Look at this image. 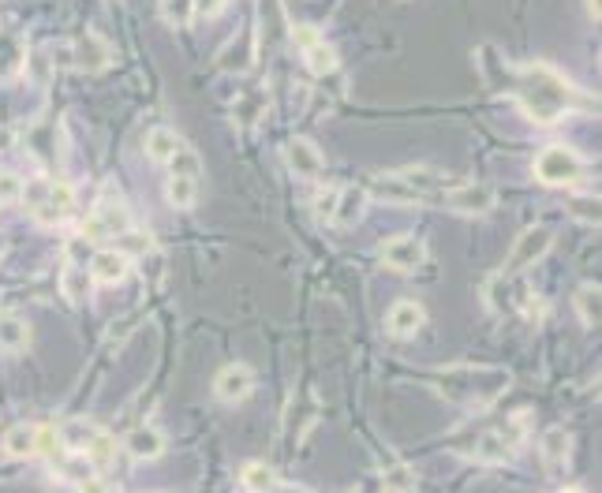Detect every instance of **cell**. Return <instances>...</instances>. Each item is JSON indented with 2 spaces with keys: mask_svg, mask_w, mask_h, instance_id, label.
<instances>
[{
  "mask_svg": "<svg viewBox=\"0 0 602 493\" xmlns=\"http://www.w3.org/2000/svg\"><path fill=\"white\" fill-rule=\"evenodd\" d=\"M12 146V131L8 127H0V150H8Z\"/></svg>",
  "mask_w": 602,
  "mask_h": 493,
  "instance_id": "obj_41",
  "label": "cell"
},
{
  "mask_svg": "<svg viewBox=\"0 0 602 493\" xmlns=\"http://www.w3.org/2000/svg\"><path fill=\"white\" fill-rule=\"evenodd\" d=\"M251 389H255V370L247 367V363H229V367L217 370L214 396L221 404H240V400L251 396Z\"/></svg>",
  "mask_w": 602,
  "mask_h": 493,
  "instance_id": "obj_9",
  "label": "cell"
},
{
  "mask_svg": "<svg viewBox=\"0 0 602 493\" xmlns=\"http://www.w3.org/2000/svg\"><path fill=\"white\" fill-rule=\"evenodd\" d=\"M60 288H64V296H68V303H83L86 299V266H64V277H60Z\"/></svg>",
  "mask_w": 602,
  "mask_h": 493,
  "instance_id": "obj_30",
  "label": "cell"
},
{
  "mask_svg": "<svg viewBox=\"0 0 602 493\" xmlns=\"http://www.w3.org/2000/svg\"><path fill=\"white\" fill-rule=\"evenodd\" d=\"M513 441H509V434L505 430H487V434L475 441L472 456L479 460V464H505L509 456H513Z\"/></svg>",
  "mask_w": 602,
  "mask_h": 493,
  "instance_id": "obj_18",
  "label": "cell"
},
{
  "mask_svg": "<svg viewBox=\"0 0 602 493\" xmlns=\"http://www.w3.org/2000/svg\"><path fill=\"white\" fill-rule=\"evenodd\" d=\"M535 176L546 187H569L584 176V161L576 157V150L554 142V146L539 150V157H535Z\"/></svg>",
  "mask_w": 602,
  "mask_h": 493,
  "instance_id": "obj_5",
  "label": "cell"
},
{
  "mask_svg": "<svg viewBox=\"0 0 602 493\" xmlns=\"http://www.w3.org/2000/svg\"><path fill=\"white\" fill-rule=\"evenodd\" d=\"M225 12V0H195V19H217Z\"/></svg>",
  "mask_w": 602,
  "mask_h": 493,
  "instance_id": "obj_38",
  "label": "cell"
},
{
  "mask_svg": "<svg viewBox=\"0 0 602 493\" xmlns=\"http://www.w3.org/2000/svg\"><path fill=\"white\" fill-rule=\"evenodd\" d=\"M569 452H573V437L561 426H550L543 437H539V460L546 464V471H558V467L569 464Z\"/></svg>",
  "mask_w": 602,
  "mask_h": 493,
  "instance_id": "obj_16",
  "label": "cell"
},
{
  "mask_svg": "<svg viewBox=\"0 0 602 493\" xmlns=\"http://www.w3.org/2000/svg\"><path fill=\"white\" fill-rule=\"evenodd\" d=\"M460 180L442 169H397V172H378L367 180V195L382 198V202H397V206H412V202H438L445 191H453Z\"/></svg>",
  "mask_w": 602,
  "mask_h": 493,
  "instance_id": "obj_3",
  "label": "cell"
},
{
  "mask_svg": "<svg viewBox=\"0 0 602 493\" xmlns=\"http://www.w3.org/2000/svg\"><path fill=\"white\" fill-rule=\"evenodd\" d=\"M131 269V258L124 251H98L94 258H90V281L94 284H120L124 277H128Z\"/></svg>",
  "mask_w": 602,
  "mask_h": 493,
  "instance_id": "obj_15",
  "label": "cell"
},
{
  "mask_svg": "<svg viewBox=\"0 0 602 493\" xmlns=\"http://www.w3.org/2000/svg\"><path fill=\"white\" fill-rule=\"evenodd\" d=\"M573 210L588 221V225H599V198H573Z\"/></svg>",
  "mask_w": 602,
  "mask_h": 493,
  "instance_id": "obj_37",
  "label": "cell"
},
{
  "mask_svg": "<svg viewBox=\"0 0 602 493\" xmlns=\"http://www.w3.org/2000/svg\"><path fill=\"white\" fill-rule=\"evenodd\" d=\"M285 157H288V169L296 172L300 180H318L322 172H326V157L318 150L311 139H292L285 146Z\"/></svg>",
  "mask_w": 602,
  "mask_h": 493,
  "instance_id": "obj_12",
  "label": "cell"
},
{
  "mask_svg": "<svg viewBox=\"0 0 602 493\" xmlns=\"http://www.w3.org/2000/svg\"><path fill=\"white\" fill-rule=\"evenodd\" d=\"M333 210H337V187H326V191H318V198H315L318 221H333Z\"/></svg>",
  "mask_w": 602,
  "mask_h": 493,
  "instance_id": "obj_36",
  "label": "cell"
},
{
  "mask_svg": "<svg viewBox=\"0 0 602 493\" xmlns=\"http://www.w3.org/2000/svg\"><path fill=\"white\" fill-rule=\"evenodd\" d=\"M38 452V426L30 423H15L8 434H4V456H12V460H27Z\"/></svg>",
  "mask_w": 602,
  "mask_h": 493,
  "instance_id": "obj_23",
  "label": "cell"
},
{
  "mask_svg": "<svg viewBox=\"0 0 602 493\" xmlns=\"http://www.w3.org/2000/svg\"><path fill=\"white\" fill-rule=\"evenodd\" d=\"M494 202H498V198H494V191H490L487 184H464V180L438 198V206H445V210H453V213H464V217H483V213L494 210Z\"/></svg>",
  "mask_w": 602,
  "mask_h": 493,
  "instance_id": "obj_7",
  "label": "cell"
},
{
  "mask_svg": "<svg viewBox=\"0 0 602 493\" xmlns=\"http://www.w3.org/2000/svg\"><path fill=\"white\" fill-rule=\"evenodd\" d=\"M109 64H113V49H109V42L101 34L86 30L79 42H72V68L86 71V75H98Z\"/></svg>",
  "mask_w": 602,
  "mask_h": 493,
  "instance_id": "obj_10",
  "label": "cell"
},
{
  "mask_svg": "<svg viewBox=\"0 0 602 493\" xmlns=\"http://www.w3.org/2000/svg\"><path fill=\"white\" fill-rule=\"evenodd\" d=\"M438 396H445L449 404L468 411H483L490 408L498 396H505L509 389V370L498 367H449V370H434L430 374Z\"/></svg>",
  "mask_w": 602,
  "mask_h": 493,
  "instance_id": "obj_2",
  "label": "cell"
},
{
  "mask_svg": "<svg viewBox=\"0 0 602 493\" xmlns=\"http://www.w3.org/2000/svg\"><path fill=\"white\" fill-rule=\"evenodd\" d=\"M165 198H169L172 210H191L195 198H199V180H195V176H169Z\"/></svg>",
  "mask_w": 602,
  "mask_h": 493,
  "instance_id": "obj_24",
  "label": "cell"
},
{
  "mask_svg": "<svg viewBox=\"0 0 602 493\" xmlns=\"http://www.w3.org/2000/svg\"><path fill=\"white\" fill-rule=\"evenodd\" d=\"M363 206H367V191L363 187H337V210H333V225L348 228L356 225L363 217Z\"/></svg>",
  "mask_w": 602,
  "mask_h": 493,
  "instance_id": "obj_19",
  "label": "cell"
},
{
  "mask_svg": "<svg viewBox=\"0 0 602 493\" xmlns=\"http://www.w3.org/2000/svg\"><path fill=\"white\" fill-rule=\"evenodd\" d=\"M27 344H30V325L19 318V314H0V352H27Z\"/></svg>",
  "mask_w": 602,
  "mask_h": 493,
  "instance_id": "obj_21",
  "label": "cell"
},
{
  "mask_svg": "<svg viewBox=\"0 0 602 493\" xmlns=\"http://www.w3.org/2000/svg\"><path fill=\"white\" fill-rule=\"evenodd\" d=\"M86 460L90 467H109L116 460V437L98 430V434L90 437V445H86Z\"/></svg>",
  "mask_w": 602,
  "mask_h": 493,
  "instance_id": "obj_29",
  "label": "cell"
},
{
  "mask_svg": "<svg viewBox=\"0 0 602 493\" xmlns=\"http://www.w3.org/2000/svg\"><path fill=\"white\" fill-rule=\"evenodd\" d=\"M561 493H584V490H561Z\"/></svg>",
  "mask_w": 602,
  "mask_h": 493,
  "instance_id": "obj_43",
  "label": "cell"
},
{
  "mask_svg": "<svg viewBox=\"0 0 602 493\" xmlns=\"http://www.w3.org/2000/svg\"><path fill=\"white\" fill-rule=\"evenodd\" d=\"M60 449H64V445H60L57 430H53V426H38V452H42L45 460H53V464H57Z\"/></svg>",
  "mask_w": 602,
  "mask_h": 493,
  "instance_id": "obj_34",
  "label": "cell"
},
{
  "mask_svg": "<svg viewBox=\"0 0 602 493\" xmlns=\"http://www.w3.org/2000/svg\"><path fill=\"white\" fill-rule=\"evenodd\" d=\"M292 42H296V49L303 53V64L311 68V75H330V71H337V49L322 38L318 27L296 23V27H292Z\"/></svg>",
  "mask_w": 602,
  "mask_h": 493,
  "instance_id": "obj_6",
  "label": "cell"
},
{
  "mask_svg": "<svg viewBox=\"0 0 602 493\" xmlns=\"http://www.w3.org/2000/svg\"><path fill=\"white\" fill-rule=\"evenodd\" d=\"M79 493H109V482L98 479V475H90V479L79 482Z\"/></svg>",
  "mask_w": 602,
  "mask_h": 493,
  "instance_id": "obj_39",
  "label": "cell"
},
{
  "mask_svg": "<svg viewBox=\"0 0 602 493\" xmlns=\"http://www.w3.org/2000/svg\"><path fill=\"white\" fill-rule=\"evenodd\" d=\"M573 310L584 325H599V310H602L599 284H591V281L580 284V288H576V296H573Z\"/></svg>",
  "mask_w": 602,
  "mask_h": 493,
  "instance_id": "obj_25",
  "label": "cell"
},
{
  "mask_svg": "<svg viewBox=\"0 0 602 493\" xmlns=\"http://www.w3.org/2000/svg\"><path fill=\"white\" fill-rule=\"evenodd\" d=\"M158 12L165 23H172V27H184V23H191L195 19V0H158Z\"/></svg>",
  "mask_w": 602,
  "mask_h": 493,
  "instance_id": "obj_31",
  "label": "cell"
},
{
  "mask_svg": "<svg viewBox=\"0 0 602 493\" xmlns=\"http://www.w3.org/2000/svg\"><path fill=\"white\" fill-rule=\"evenodd\" d=\"M75 210V187L72 184H49V195H45L42 206H34V221L45 228H57L68 221V213Z\"/></svg>",
  "mask_w": 602,
  "mask_h": 493,
  "instance_id": "obj_11",
  "label": "cell"
},
{
  "mask_svg": "<svg viewBox=\"0 0 602 493\" xmlns=\"http://www.w3.org/2000/svg\"><path fill=\"white\" fill-rule=\"evenodd\" d=\"M382 254V262L389 269H397V273H416L423 262H427V243L419 240V236H393L378 247Z\"/></svg>",
  "mask_w": 602,
  "mask_h": 493,
  "instance_id": "obj_8",
  "label": "cell"
},
{
  "mask_svg": "<svg viewBox=\"0 0 602 493\" xmlns=\"http://www.w3.org/2000/svg\"><path fill=\"white\" fill-rule=\"evenodd\" d=\"M169 165H172V176H195V180H199V154H195V150L180 146V154L172 157Z\"/></svg>",
  "mask_w": 602,
  "mask_h": 493,
  "instance_id": "obj_33",
  "label": "cell"
},
{
  "mask_svg": "<svg viewBox=\"0 0 602 493\" xmlns=\"http://www.w3.org/2000/svg\"><path fill=\"white\" fill-rule=\"evenodd\" d=\"M588 15H591V23H599V19H602V8H599V0H588Z\"/></svg>",
  "mask_w": 602,
  "mask_h": 493,
  "instance_id": "obj_40",
  "label": "cell"
},
{
  "mask_svg": "<svg viewBox=\"0 0 602 493\" xmlns=\"http://www.w3.org/2000/svg\"><path fill=\"white\" fill-rule=\"evenodd\" d=\"M94 221L101 225L105 236H124V232H131V213H128V206L120 202V195L101 198L98 210H94Z\"/></svg>",
  "mask_w": 602,
  "mask_h": 493,
  "instance_id": "obj_17",
  "label": "cell"
},
{
  "mask_svg": "<svg viewBox=\"0 0 602 493\" xmlns=\"http://www.w3.org/2000/svg\"><path fill=\"white\" fill-rule=\"evenodd\" d=\"M4 251H8V240H4V232H0V262H4Z\"/></svg>",
  "mask_w": 602,
  "mask_h": 493,
  "instance_id": "obj_42",
  "label": "cell"
},
{
  "mask_svg": "<svg viewBox=\"0 0 602 493\" xmlns=\"http://www.w3.org/2000/svg\"><path fill=\"white\" fill-rule=\"evenodd\" d=\"M513 98L520 101L528 120L550 127L573 109V86L561 71L546 64H524L513 71Z\"/></svg>",
  "mask_w": 602,
  "mask_h": 493,
  "instance_id": "obj_1",
  "label": "cell"
},
{
  "mask_svg": "<svg viewBox=\"0 0 602 493\" xmlns=\"http://www.w3.org/2000/svg\"><path fill=\"white\" fill-rule=\"evenodd\" d=\"M554 240H558V232L550 225H528L516 236L513 251H509V258H505L502 266V277H516V273L531 269L535 262H543L546 254H550V247H554Z\"/></svg>",
  "mask_w": 602,
  "mask_h": 493,
  "instance_id": "obj_4",
  "label": "cell"
},
{
  "mask_svg": "<svg viewBox=\"0 0 602 493\" xmlns=\"http://www.w3.org/2000/svg\"><path fill=\"white\" fill-rule=\"evenodd\" d=\"M240 482H244L247 493H270L277 490V471H273L270 464H262V460H251V464H244V471H240Z\"/></svg>",
  "mask_w": 602,
  "mask_h": 493,
  "instance_id": "obj_26",
  "label": "cell"
},
{
  "mask_svg": "<svg viewBox=\"0 0 602 493\" xmlns=\"http://www.w3.org/2000/svg\"><path fill=\"white\" fill-rule=\"evenodd\" d=\"M128 452L135 460H158L165 452V434L158 426H135L128 434Z\"/></svg>",
  "mask_w": 602,
  "mask_h": 493,
  "instance_id": "obj_20",
  "label": "cell"
},
{
  "mask_svg": "<svg viewBox=\"0 0 602 493\" xmlns=\"http://www.w3.org/2000/svg\"><path fill=\"white\" fill-rule=\"evenodd\" d=\"M57 434H60V445H68V449H75V452H86L90 437L98 434V426L86 423V419H68V423L60 426Z\"/></svg>",
  "mask_w": 602,
  "mask_h": 493,
  "instance_id": "obj_27",
  "label": "cell"
},
{
  "mask_svg": "<svg viewBox=\"0 0 602 493\" xmlns=\"http://www.w3.org/2000/svg\"><path fill=\"white\" fill-rule=\"evenodd\" d=\"M180 135L176 131H169V127H154L150 135H146V157L154 161V165H169L172 157L180 154Z\"/></svg>",
  "mask_w": 602,
  "mask_h": 493,
  "instance_id": "obj_22",
  "label": "cell"
},
{
  "mask_svg": "<svg viewBox=\"0 0 602 493\" xmlns=\"http://www.w3.org/2000/svg\"><path fill=\"white\" fill-rule=\"evenodd\" d=\"M15 202H23V176L0 169V206H15Z\"/></svg>",
  "mask_w": 602,
  "mask_h": 493,
  "instance_id": "obj_32",
  "label": "cell"
},
{
  "mask_svg": "<svg viewBox=\"0 0 602 493\" xmlns=\"http://www.w3.org/2000/svg\"><path fill=\"white\" fill-rule=\"evenodd\" d=\"M30 60V49L23 42V34H15V30H0V83H12L23 75Z\"/></svg>",
  "mask_w": 602,
  "mask_h": 493,
  "instance_id": "obj_13",
  "label": "cell"
},
{
  "mask_svg": "<svg viewBox=\"0 0 602 493\" xmlns=\"http://www.w3.org/2000/svg\"><path fill=\"white\" fill-rule=\"evenodd\" d=\"M423 322H427V310H423V303H416V299H397L386 314V329L401 340L416 337L419 329H423Z\"/></svg>",
  "mask_w": 602,
  "mask_h": 493,
  "instance_id": "obj_14",
  "label": "cell"
},
{
  "mask_svg": "<svg viewBox=\"0 0 602 493\" xmlns=\"http://www.w3.org/2000/svg\"><path fill=\"white\" fill-rule=\"evenodd\" d=\"M419 479L408 464H393L382 471V493H416Z\"/></svg>",
  "mask_w": 602,
  "mask_h": 493,
  "instance_id": "obj_28",
  "label": "cell"
},
{
  "mask_svg": "<svg viewBox=\"0 0 602 493\" xmlns=\"http://www.w3.org/2000/svg\"><path fill=\"white\" fill-rule=\"evenodd\" d=\"M90 475H94V471H90V460H79V456H75V460H68V464H60V479L75 482V486H79L83 479H90Z\"/></svg>",
  "mask_w": 602,
  "mask_h": 493,
  "instance_id": "obj_35",
  "label": "cell"
}]
</instances>
